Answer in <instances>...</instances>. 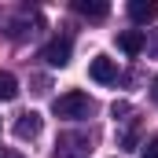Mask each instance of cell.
I'll list each match as a JSON object with an SVG mask.
<instances>
[{
  "mask_svg": "<svg viewBox=\"0 0 158 158\" xmlns=\"http://www.w3.org/2000/svg\"><path fill=\"white\" fill-rule=\"evenodd\" d=\"M52 110H55V118L85 121L92 110H96V99H92L88 92H81V88H70V92H63V96H55V99H52Z\"/></svg>",
  "mask_w": 158,
  "mask_h": 158,
  "instance_id": "6da1fadb",
  "label": "cell"
},
{
  "mask_svg": "<svg viewBox=\"0 0 158 158\" xmlns=\"http://www.w3.org/2000/svg\"><path fill=\"white\" fill-rule=\"evenodd\" d=\"M147 52H151V55H158V30L151 33V40H147Z\"/></svg>",
  "mask_w": 158,
  "mask_h": 158,
  "instance_id": "7c38bea8",
  "label": "cell"
},
{
  "mask_svg": "<svg viewBox=\"0 0 158 158\" xmlns=\"http://www.w3.org/2000/svg\"><path fill=\"white\" fill-rule=\"evenodd\" d=\"M0 158H26L22 151H15V147H0Z\"/></svg>",
  "mask_w": 158,
  "mask_h": 158,
  "instance_id": "8fae6325",
  "label": "cell"
},
{
  "mask_svg": "<svg viewBox=\"0 0 158 158\" xmlns=\"http://www.w3.org/2000/svg\"><path fill=\"white\" fill-rule=\"evenodd\" d=\"M88 77L99 81V85H114V81H118V63H114L110 55H96V59L88 63Z\"/></svg>",
  "mask_w": 158,
  "mask_h": 158,
  "instance_id": "277c9868",
  "label": "cell"
},
{
  "mask_svg": "<svg viewBox=\"0 0 158 158\" xmlns=\"http://www.w3.org/2000/svg\"><path fill=\"white\" fill-rule=\"evenodd\" d=\"M118 48L125 55H140V52L147 48V33H143V30H121L118 33Z\"/></svg>",
  "mask_w": 158,
  "mask_h": 158,
  "instance_id": "ba28073f",
  "label": "cell"
},
{
  "mask_svg": "<svg viewBox=\"0 0 158 158\" xmlns=\"http://www.w3.org/2000/svg\"><path fill=\"white\" fill-rule=\"evenodd\" d=\"M140 158H158V136H151V140L143 143V151H140Z\"/></svg>",
  "mask_w": 158,
  "mask_h": 158,
  "instance_id": "30bf717a",
  "label": "cell"
},
{
  "mask_svg": "<svg viewBox=\"0 0 158 158\" xmlns=\"http://www.w3.org/2000/svg\"><path fill=\"white\" fill-rule=\"evenodd\" d=\"M70 52H74V40H70L66 33H63V37H52L48 44H44V48H40V59H44L48 66L63 70V66L70 63Z\"/></svg>",
  "mask_w": 158,
  "mask_h": 158,
  "instance_id": "3957f363",
  "label": "cell"
},
{
  "mask_svg": "<svg viewBox=\"0 0 158 158\" xmlns=\"http://www.w3.org/2000/svg\"><path fill=\"white\" fill-rule=\"evenodd\" d=\"M15 96H19V81H15V74L0 70V103H11Z\"/></svg>",
  "mask_w": 158,
  "mask_h": 158,
  "instance_id": "9c48e42d",
  "label": "cell"
},
{
  "mask_svg": "<svg viewBox=\"0 0 158 158\" xmlns=\"http://www.w3.org/2000/svg\"><path fill=\"white\" fill-rule=\"evenodd\" d=\"M88 151H92V140H88L85 132H63V136L55 140L52 158H88Z\"/></svg>",
  "mask_w": 158,
  "mask_h": 158,
  "instance_id": "7a4b0ae2",
  "label": "cell"
},
{
  "mask_svg": "<svg viewBox=\"0 0 158 158\" xmlns=\"http://www.w3.org/2000/svg\"><path fill=\"white\" fill-rule=\"evenodd\" d=\"M40 125H44V118H40L37 110H22V114L15 118V136H19V140H37Z\"/></svg>",
  "mask_w": 158,
  "mask_h": 158,
  "instance_id": "5b68a950",
  "label": "cell"
},
{
  "mask_svg": "<svg viewBox=\"0 0 158 158\" xmlns=\"http://www.w3.org/2000/svg\"><path fill=\"white\" fill-rule=\"evenodd\" d=\"M151 99H155V103H158V77L151 81Z\"/></svg>",
  "mask_w": 158,
  "mask_h": 158,
  "instance_id": "4fadbf2b",
  "label": "cell"
},
{
  "mask_svg": "<svg viewBox=\"0 0 158 158\" xmlns=\"http://www.w3.org/2000/svg\"><path fill=\"white\" fill-rule=\"evenodd\" d=\"M74 11L81 19H88V22H103L110 15V4L107 0H74Z\"/></svg>",
  "mask_w": 158,
  "mask_h": 158,
  "instance_id": "52a82bcc",
  "label": "cell"
},
{
  "mask_svg": "<svg viewBox=\"0 0 158 158\" xmlns=\"http://www.w3.org/2000/svg\"><path fill=\"white\" fill-rule=\"evenodd\" d=\"M125 11H129V19H132L136 26H151V22L158 19V4L155 0H129Z\"/></svg>",
  "mask_w": 158,
  "mask_h": 158,
  "instance_id": "8992f818",
  "label": "cell"
}]
</instances>
